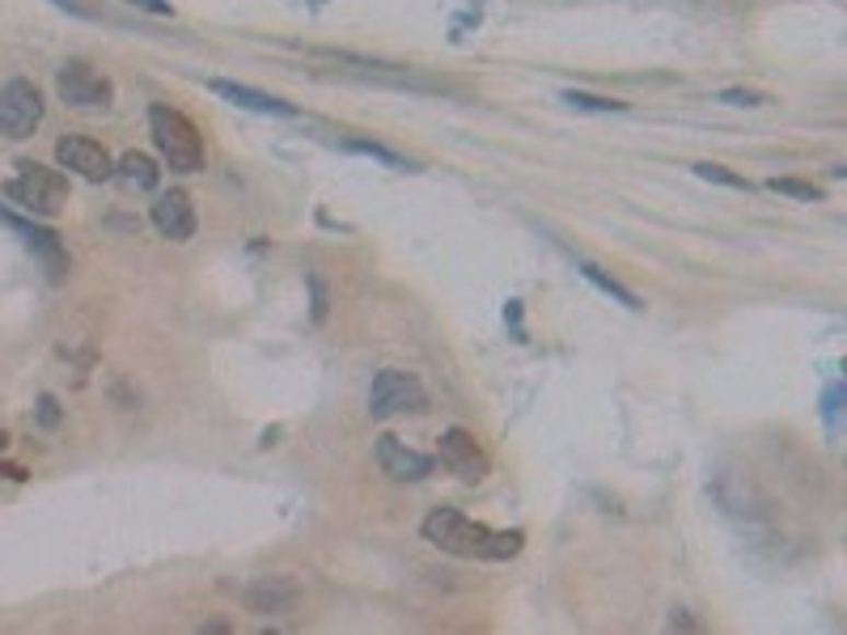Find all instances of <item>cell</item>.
Returning a JSON list of instances; mask_svg holds the SVG:
<instances>
[{"mask_svg":"<svg viewBox=\"0 0 847 635\" xmlns=\"http://www.w3.org/2000/svg\"><path fill=\"white\" fill-rule=\"evenodd\" d=\"M424 542H432L437 551L457 555V559H479V564H504L522 555V530H491L484 521H471L457 508H432L420 526Z\"/></svg>","mask_w":847,"mask_h":635,"instance_id":"cell-1","label":"cell"},{"mask_svg":"<svg viewBox=\"0 0 847 635\" xmlns=\"http://www.w3.org/2000/svg\"><path fill=\"white\" fill-rule=\"evenodd\" d=\"M149 131H153V145L162 161L174 170V174H199L204 170V140H199V127L174 111V106H149Z\"/></svg>","mask_w":847,"mask_h":635,"instance_id":"cell-2","label":"cell"},{"mask_svg":"<svg viewBox=\"0 0 847 635\" xmlns=\"http://www.w3.org/2000/svg\"><path fill=\"white\" fill-rule=\"evenodd\" d=\"M4 199H13L18 208H26L31 217H60L68 204V178L51 165L38 161H18V174L4 183Z\"/></svg>","mask_w":847,"mask_h":635,"instance_id":"cell-3","label":"cell"},{"mask_svg":"<svg viewBox=\"0 0 847 635\" xmlns=\"http://www.w3.org/2000/svg\"><path fill=\"white\" fill-rule=\"evenodd\" d=\"M43 124V94L26 77L0 85V140H26Z\"/></svg>","mask_w":847,"mask_h":635,"instance_id":"cell-4","label":"cell"},{"mask_svg":"<svg viewBox=\"0 0 847 635\" xmlns=\"http://www.w3.org/2000/svg\"><path fill=\"white\" fill-rule=\"evenodd\" d=\"M56 94L65 106H77V111H106L115 102V81L90 64L72 60L56 77Z\"/></svg>","mask_w":847,"mask_h":635,"instance_id":"cell-5","label":"cell"},{"mask_svg":"<svg viewBox=\"0 0 847 635\" xmlns=\"http://www.w3.org/2000/svg\"><path fill=\"white\" fill-rule=\"evenodd\" d=\"M428 407V394L416 373H403V369H382L373 385H369V412L378 419L403 412H424Z\"/></svg>","mask_w":847,"mask_h":635,"instance_id":"cell-6","label":"cell"},{"mask_svg":"<svg viewBox=\"0 0 847 635\" xmlns=\"http://www.w3.org/2000/svg\"><path fill=\"white\" fill-rule=\"evenodd\" d=\"M437 462L457 475L462 483H484L491 475V462L488 453L479 449V441L466 432V428H450V432H441V444H437Z\"/></svg>","mask_w":847,"mask_h":635,"instance_id":"cell-7","label":"cell"},{"mask_svg":"<svg viewBox=\"0 0 847 635\" xmlns=\"http://www.w3.org/2000/svg\"><path fill=\"white\" fill-rule=\"evenodd\" d=\"M56 161H60V170L85 178V183H106V178H115V161H111V153L102 149L98 140H90V136H60V140H56Z\"/></svg>","mask_w":847,"mask_h":635,"instance_id":"cell-8","label":"cell"},{"mask_svg":"<svg viewBox=\"0 0 847 635\" xmlns=\"http://www.w3.org/2000/svg\"><path fill=\"white\" fill-rule=\"evenodd\" d=\"M378 466L394 478V483H420V478L432 475V458L420 453V449H411V444H403L398 437H378Z\"/></svg>","mask_w":847,"mask_h":635,"instance_id":"cell-9","label":"cell"},{"mask_svg":"<svg viewBox=\"0 0 847 635\" xmlns=\"http://www.w3.org/2000/svg\"><path fill=\"white\" fill-rule=\"evenodd\" d=\"M153 224H158V233L170 238V242H187L192 233H196V204H192V195L183 187L165 190L162 199L153 204Z\"/></svg>","mask_w":847,"mask_h":635,"instance_id":"cell-10","label":"cell"},{"mask_svg":"<svg viewBox=\"0 0 847 635\" xmlns=\"http://www.w3.org/2000/svg\"><path fill=\"white\" fill-rule=\"evenodd\" d=\"M0 221L9 224V229H18L22 233V242L31 246L47 267H51V276H65L68 272V254H65V246H60V238L51 233V229H38V224H31V221H22V217H13V212H4L0 208Z\"/></svg>","mask_w":847,"mask_h":635,"instance_id":"cell-11","label":"cell"},{"mask_svg":"<svg viewBox=\"0 0 847 635\" xmlns=\"http://www.w3.org/2000/svg\"><path fill=\"white\" fill-rule=\"evenodd\" d=\"M301 598V589H297L293 580H285V576H259L251 589H246V605L255 610V614H289Z\"/></svg>","mask_w":847,"mask_h":635,"instance_id":"cell-12","label":"cell"},{"mask_svg":"<svg viewBox=\"0 0 847 635\" xmlns=\"http://www.w3.org/2000/svg\"><path fill=\"white\" fill-rule=\"evenodd\" d=\"M212 85V94H221L229 97L233 106H246V111H259V115H285V119H293L297 115V106L293 102H285V97H276V94H263V90H255V85H237V81H208Z\"/></svg>","mask_w":847,"mask_h":635,"instance_id":"cell-13","label":"cell"},{"mask_svg":"<svg viewBox=\"0 0 847 635\" xmlns=\"http://www.w3.org/2000/svg\"><path fill=\"white\" fill-rule=\"evenodd\" d=\"M115 178L124 183L128 190H153L158 187V178H162V170H158V161L149 158V153H124V158L115 161Z\"/></svg>","mask_w":847,"mask_h":635,"instance_id":"cell-14","label":"cell"},{"mask_svg":"<svg viewBox=\"0 0 847 635\" xmlns=\"http://www.w3.org/2000/svg\"><path fill=\"white\" fill-rule=\"evenodd\" d=\"M577 267H581V276H585L589 285H597L602 292H606V297H615V301H619V305H627V310H640V297H636L631 288H623L619 280H615V276H606V272H602L597 263H585V258H577Z\"/></svg>","mask_w":847,"mask_h":635,"instance_id":"cell-15","label":"cell"},{"mask_svg":"<svg viewBox=\"0 0 847 635\" xmlns=\"http://www.w3.org/2000/svg\"><path fill=\"white\" fill-rule=\"evenodd\" d=\"M695 174H699V178H708V183H720V187L750 190V178L733 174V170H724V165H717V161H699V165H695Z\"/></svg>","mask_w":847,"mask_h":635,"instance_id":"cell-16","label":"cell"},{"mask_svg":"<svg viewBox=\"0 0 847 635\" xmlns=\"http://www.w3.org/2000/svg\"><path fill=\"white\" fill-rule=\"evenodd\" d=\"M348 149H352V153H364V158H373V161H386L394 170H411V161L403 158V153H394L386 145H373V140H348Z\"/></svg>","mask_w":847,"mask_h":635,"instance_id":"cell-17","label":"cell"},{"mask_svg":"<svg viewBox=\"0 0 847 635\" xmlns=\"http://www.w3.org/2000/svg\"><path fill=\"white\" fill-rule=\"evenodd\" d=\"M564 102L577 106V111H593V115H615V111H623V102H615V97H593V94H581V90H568Z\"/></svg>","mask_w":847,"mask_h":635,"instance_id":"cell-18","label":"cell"},{"mask_svg":"<svg viewBox=\"0 0 847 635\" xmlns=\"http://www.w3.org/2000/svg\"><path fill=\"white\" fill-rule=\"evenodd\" d=\"M767 187L780 190V195H792V199H822V187H814V183H801V178H771Z\"/></svg>","mask_w":847,"mask_h":635,"instance_id":"cell-19","label":"cell"},{"mask_svg":"<svg viewBox=\"0 0 847 635\" xmlns=\"http://www.w3.org/2000/svg\"><path fill=\"white\" fill-rule=\"evenodd\" d=\"M720 102H729V106H763L767 94H754V90H724Z\"/></svg>","mask_w":847,"mask_h":635,"instance_id":"cell-20","label":"cell"},{"mask_svg":"<svg viewBox=\"0 0 847 635\" xmlns=\"http://www.w3.org/2000/svg\"><path fill=\"white\" fill-rule=\"evenodd\" d=\"M136 9H144V13H158V18H170V0H128Z\"/></svg>","mask_w":847,"mask_h":635,"instance_id":"cell-21","label":"cell"},{"mask_svg":"<svg viewBox=\"0 0 847 635\" xmlns=\"http://www.w3.org/2000/svg\"><path fill=\"white\" fill-rule=\"evenodd\" d=\"M51 4H60V9H68V13H85V4H81V0H51Z\"/></svg>","mask_w":847,"mask_h":635,"instance_id":"cell-22","label":"cell"},{"mask_svg":"<svg viewBox=\"0 0 847 635\" xmlns=\"http://www.w3.org/2000/svg\"><path fill=\"white\" fill-rule=\"evenodd\" d=\"M43 419L56 424V399H43Z\"/></svg>","mask_w":847,"mask_h":635,"instance_id":"cell-23","label":"cell"},{"mask_svg":"<svg viewBox=\"0 0 847 635\" xmlns=\"http://www.w3.org/2000/svg\"><path fill=\"white\" fill-rule=\"evenodd\" d=\"M4 444H9V432H4V428H0V453H4Z\"/></svg>","mask_w":847,"mask_h":635,"instance_id":"cell-24","label":"cell"}]
</instances>
